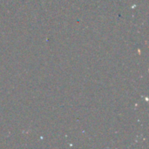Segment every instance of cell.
Instances as JSON below:
<instances>
[]
</instances>
